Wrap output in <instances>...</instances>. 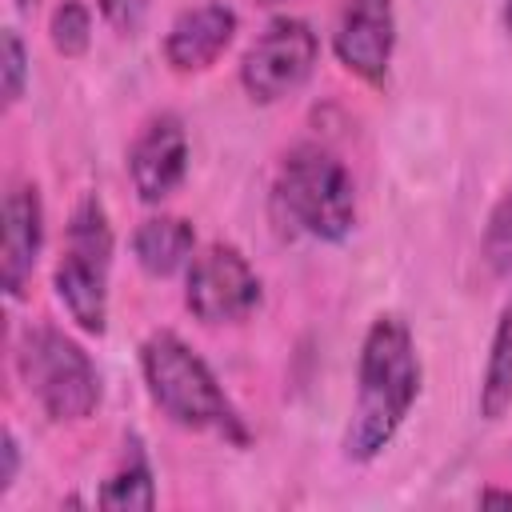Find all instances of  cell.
I'll return each instance as SVG.
<instances>
[{"label":"cell","instance_id":"obj_1","mask_svg":"<svg viewBox=\"0 0 512 512\" xmlns=\"http://www.w3.org/2000/svg\"><path fill=\"white\" fill-rule=\"evenodd\" d=\"M420 352L412 328L396 312H380L360 344L356 408L344 428V456L356 464L376 460L420 396Z\"/></svg>","mask_w":512,"mask_h":512},{"label":"cell","instance_id":"obj_2","mask_svg":"<svg viewBox=\"0 0 512 512\" xmlns=\"http://www.w3.org/2000/svg\"><path fill=\"white\" fill-rule=\"evenodd\" d=\"M140 372L152 404L188 432H216L232 444H248V428L224 396L216 372L176 332H152L140 344Z\"/></svg>","mask_w":512,"mask_h":512},{"label":"cell","instance_id":"obj_3","mask_svg":"<svg viewBox=\"0 0 512 512\" xmlns=\"http://www.w3.org/2000/svg\"><path fill=\"white\" fill-rule=\"evenodd\" d=\"M280 216L312 240H344L356 224V184L344 160L320 144H296L276 172Z\"/></svg>","mask_w":512,"mask_h":512},{"label":"cell","instance_id":"obj_4","mask_svg":"<svg viewBox=\"0 0 512 512\" xmlns=\"http://www.w3.org/2000/svg\"><path fill=\"white\" fill-rule=\"evenodd\" d=\"M16 368L32 400L56 424L88 420L100 404V372L92 356L60 328L36 324L16 348Z\"/></svg>","mask_w":512,"mask_h":512},{"label":"cell","instance_id":"obj_5","mask_svg":"<svg viewBox=\"0 0 512 512\" xmlns=\"http://www.w3.org/2000/svg\"><path fill=\"white\" fill-rule=\"evenodd\" d=\"M108 272H112V224L100 196H84L64 228V252L52 272V288L76 328L104 336L108 328Z\"/></svg>","mask_w":512,"mask_h":512},{"label":"cell","instance_id":"obj_6","mask_svg":"<svg viewBox=\"0 0 512 512\" xmlns=\"http://www.w3.org/2000/svg\"><path fill=\"white\" fill-rule=\"evenodd\" d=\"M320 40L308 20L276 16L244 52L240 60V84L256 104H276L292 96L316 68Z\"/></svg>","mask_w":512,"mask_h":512},{"label":"cell","instance_id":"obj_7","mask_svg":"<svg viewBox=\"0 0 512 512\" xmlns=\"http://www.w3.org/2000/svg\"><path fill=\"white\" fill-rule=\"evenodd\" d=\"M184 304L200 324H240L260 304V276L236 244H208L184 276Z\"/></svg>","mask_w":512,"mask_h":512},{"label":"cell","instance_id":"obj_8","mask_svg":"<svg viewBox=\"0 0 512 512\" xmlns=\"http://www.w3.org/2000/svg\"><path fill=\"white\" fill-rule=\"evenodd\" d=\"M392 48H396V8L392 0H348L332 36V52L336 60L368 80V84H384L388 64H392Z\"/></svg>","mask_w":512,"mask_h":512},{"label":"cell","instance_id":"obj_9","mask_svg":"<svg viewBox=\"0 0 512 512\" xmlns=\"http://www.w3.org/2000/svg\"><path fill=\"white\" fill-rule=\"evenodd\" d=\"M188 176V132L180 116H152L128 148V180L144 204L168 200Z\"/></svg>","mask_w":512,"mask_h":512},{"label":"cell","instance_id":"obj_10","mask_svg":"<svg viewBox=\"0 0 512 512\" xmlns=\"http://www.w3.org/2000/svg\"><path fill=\"white\" fill-rule=\"evenodd\" d=\"M44 248V204L36 184H12L0 212V284L8 300H20L32 284Z\"/></svg>","mask_w":512,"mask_h":512},{"label":"cell","instance_id":"obj_11","mask_svg":"<svg viewBox=\"0 0 512 512\" xmlns=\"http://www.w3.org/2000/svg\"><path fill=\"white\" fill-rule=\"evenodd\" d=\"M236 36V12L228 4H196L180 12L164 32V60L172 72H204Z\"/></svg>","mask_w":512,"mask_h":512},{"label":"cell","instance_id":"obj_12","mask_svg":"<svg viewBox=\"0 0 512 512\" xmlns=\"http://www.w3.org/2000/svg\"><path fill=\"white\" fill-rule=\"evenodd\" d=\"M192 252H196V228L184 216H164L160 212V216L140 220L136 232H132V256L156 280L188 268Z\"/></svg>","mask_w":512,"mask_h":512},{"label":"cell","instance_id":"obj_13","mask_svg":"<svg viewBox=\"0 0 512 512\" xmlns=\"http://www.w3.org/2000/svg\"><path fill=\"white\" fill-rule=\"evenodd\" d=\"M508 408H512V304L500 312L492 332V348L480 380V416L500 420Z\"/></svg>","mask_w":512,"mask_h":512},{"label":"cell","instance_id":"obj_14","mask_svg":"<svg viewBox=\"0 0 512 512\" xmlns=\"http://www.w3.org/2000/svg\"><path fill=\"white\" fill-rule=\"evenodd\" d=\"M104 508H152L156 504V484H152V468H148V456L144 448L132 440L128 444V456L124 464L104 480L100 496H96Z\"/></svg>","mask_w":512,"mask_h":512},{"label":"cell","instance_id":"obj_15","mask_svg":"<svg viewBox=\"0 0 512 512\" xmlns=\"http://www.w3.org/2000/svg\"><path fill=\"white\" fill-rule=\"evenodd\" d=\"M48 40L60 56H84L92 44V12L80 0H60L48 20Z\"/></svg>","mask_w":512,"mask_h":512},{"label":"cell","instance_id":"obj_16","mask_svg":"<svg viewBox=\"0 0 512 512\" xmlns=\"http://www.w3.org/2000/svg\"><path fill=\"white\" fill-rule=\"evenodd\" d=\"M484 264L496 276H512V188L496 200L484 224Z\"/></svg>","mask_w":512,"mask_h":512},{"label":"cell","instance_id":"obj_17","mask_svg":"<svg viewBox=\"0 0 512 512\" xmlns=\"http://www.w3.org/2000/svg\"><path fill=\"white\" fill-rule=\"evenodd\" d=\"M24 80H28V52L16 28H4V44H0V92H4V108H12L24 96Z\"/></svg>","mask_w":512,"mask_h":512},{"label":"cell","instance_id":"obj_18","mask_svg":"<svg viewBox=\"0 0 512 512\" xmlns=\"http://www.w3.org/2000/svg\"><path fill=\"white\" fill-rule=\"evenodd\" d=\"M96 4H100V16L120 36H136L148 20V8H152V0H96Z\"/></svg>","mask_w":512,"mask_h":512},{"label":"cell","instance_id":"obj_19","mask_svg":"<svg viewBox=\"0 0 512 512\" xmlns=\"http://www.w3.org/2000/svg\"><path fill=\"white\" fill-rule=\"evenodd\" d=\"M0 496L16 484V468H20V444H16V436L12 432H4V440H0Z\"/></svg>","mask_w":512,"mask_h":512},{"label":"cell","instance_id":"obj_20","mask_svg":"<svg viewBox=\"0 0 512 512\" xmlns=\"http://www.w3.org/2000/svg\"><path fill=\"white\" fill-rule=\"evenodd\" d=\"M480 504H504V508H512V492H504V488H484V492H480Z\"/></svg>","mask_w":512,"mask_h":512},{"label":"cell","instance_id":"obj_21","mask_svg":"<svg viewBox=\"0 0 512 512\" xmlns=\"http://www.w3.org/2000/svg\"><path fill=\"white\" fill-rule=\"evenodd\" d=\"M500 20H504V32L512 36V0H504V12H500Z\"/></svg>","mask_w":512,"mask_h":512},{"label":"cell","instance_id":"obj_22","mask_svg":"<svg viewBox=\"0 0 512 512\" xmlns=\"http://www.w3.org/2000/svg\"><path fill=\"white\" fill-rule=\"evenodd\" d=\"M36 4H40V0H16V8H20V12H32Z\"/></svg>","mask_w":512,"mask_h":512},{"label":"cell","instance_id":"obj_23","mask_svg":"<svg viewBox=\"0 0 512 512\" xmlns=\"http://www.w3.org/2000/svg\"><path fill=\"white\" fill-rule=\"evenodd\" d=\"M260 4H280V0H260Z\"/></svg>","mask_w":512,"mask_h":512}]
</instances>
